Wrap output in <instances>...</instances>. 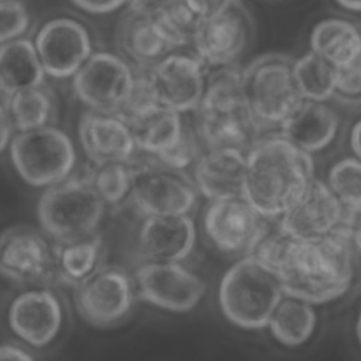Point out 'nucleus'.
Wrapping results in <instances>:
<instances>
[{
    "instance_id": "nucleus-30",
    "label": "nucleus",
    "mask_w": 361,
    "mask_h": 361,
    "mask_svg": "<svg viewBox=\"0 0 361 361\" xmlns=\"http://www.w3.org/2000/svg\"><path fill=\"white\" fill-rule=\"evenodd\" d=\"M316 313L313 306L296 298H282L269 320L272 336L285 345H299L313 333Z\"/></svg>"
},
{
    "instance_id": "nucleus-23",
    "label": "nucleus",
    "mask_w": 361,
    "mask_h": 361,
    "mask_svg": "<svg viewBox=\"0 0 361 361\" xmlns=\"http://www.w3.org/2000/svg\"><path fill=\"white\" fill-rule=\"evenodd\" d=\"M44 79L45 71L31 39L21 37L0 45L1 102L17 92L42 86Z\"/></svg>"
},
{
    "instance_id": "nucleus-22",
    "label": "nucleus",
    "mask_w": 361,
    "mask_h": 361,
    "mask_svg": "<svg viewBox=\"0 0 361 361\" xmlns=\"http://www.w3.org/2000/svg\"><path fill=\"white\" fill-rule=\"evenodd\" d=\"M117 48L137 69L148 71L172 54L155 28L152 17H142L126 11L116 27Z\"/></svg>"
},
{
    "instance_id": "nucleus-47",
    "label": "nucleus",
    "mask_w": 361,
    "mask_h": 361,
    "mask_svg": "<svg viewBox=\"0 0 361 361\" xmlns=\"http://www.w3.org/2000/svg\"><path fill=\"white\" fill-rule=\"evenodd\" d=\"M357 337H358V341L361 344V313H360L358 320H357Z\"/></svg>"
},
{
    "instance_id": "nucleus-17",
    "label": "nucleus",
    "mask_w": 361,
    "mask_h": 361,
    "mask_svg": "<svg viewBox=\"0 0 361 361\" xmlns=\"http://www.w3.org/2000/svg\"><path fill=\"white\" fill-rule=\"evenodd\" d=\"M13 333L31 347H45L59 334L63 310L58 296L49 289H30L17 295L7 310Z\"/></svg>"
},
{
    "instance_id": "nucleus-21",
    "label": "nucleus",
    "mask_w": 361,
    "mask_h": 361,
    "mask_svg": "<svg viewBox=\"0 0 361 361\" xmlns=\"http://www.w3.org/2000/svg\"><path fill=\"white\" fill-rule=\"evenodd\" d=\"M340 127L338 114L324 103L303 100L281 124L279 133L299 149L313 154L334 140Z\"/></svg>"
},
{
    "instance_id": "nucleus-3",
    "label": "nucleus",
    "mask_w": 361,
    "mask_h": 361,
    "mask_svg": "<svg viewBox=\"0 0 361 361\" xmlns=\"http://www.w3.org/2000/svg\"><path fill=\"white\" fill-rule=\"evenodd\" d=\"M243 94L257 133L279 130L303 102L293 79V58L268 52L252 59L243 69Z\"/></svg>"
},
{
    "instance_id": "nucleus-32",
    "label": "nucleus",
    "mask_w": 361,
    "mask_h": 361,
    "mask_svg": "<svg viewBox=\"0 0 361 361\" xmlns=\"http://www.w3.org/2000/svg\"><path fill=\"white\" fill-rule=\"evenodd\" d=\"M152 20L157 31L173 52L192 45L200 24L199 17L182 0H175Z\"/></svg>"
},
{
    "instance_id": "nucleus-6",
    "label": "nucleus",
    "mask_w": 361,
    "mask_h": 361,
    "mask_svg": "<svg viewBox=\"0 0 361 361\" xmlns=\"http://www.w3.org/2000/svg\"><path fill=\"white\" fill-rule=\"evenodd\" d=\"M8 147L14 169L35 188H49L68 179L76 165L71 137L54 126L16 133Z\"/></svg>"
},
{
    "instance_id": "nucleus-25",
    "label": "nucleus",
    "mask_w": 361,
    "mask_h": 361,
    "mask_svg": "<svg viewBox=\"0 0 361 361\" xmlns=\"http://www.w3.org/2000/svg\"><path fill=\"white\" fill-rule=\"evenodd\" d=\"M310 51L334 68H343L361 52V30L348 20H322L312 30Z\"/></svg>"
},
{
    "instance_id": "nucleus-44",
    "label": "nucleus",
    "mask_w": 361,
    "mask_h": 361,
    "mask_svg": "<svg viewBox=\"0 0 361 361\" xmlns=\"http://www.w3.org/2000/svg\"><path fill=\"white\" fill-rule=\"evenodd\" d=\"M344 224H347L350 227L353 244L361 252V212L360 213H347L345 212Z\"/></svg>"
},
{
    "instance_id": "nucleus-40",
    "label": "nucleus",
    "mask_w": 361,
    "mask_h": 361,
    "mask_svg": "<svg viewBox=\"0 0 361 361\" xmlns=\"http://www.w3.org/2000/svg\"><path fill=\"white\" fill-rule=\"evenodd\" d=\"M173 1L175 0H127V11L142 17H155Z\"/></svg>"
},
{
    "instance_id": "nucleus-15",
    "label": "nucleus",
    "mask_w": 361,
    "mask_h": 361,
    "mask_svg": "<svg viewBox=\"0 0 361 361\" xmlns=\"http://www.w3.org/2000/svg\"><path fill=\"white\" fill-rule=\"evenodd\" d=\"M204 65L190 54L172 52L148 69L159 104L179 114L196 111L204 90Z\"/></svg>"
},
{
    "instance_id": "nucleus-20",
    "label": "nucleus",
    "mask_w": 361,
    "mask_h": 361,
    "mask_svg": "<svg viewBox=\"0 0 361 361\" xmlns=\"http://www.w3.org/2000/svg\"><path fill=\"white\" fill-rule=\"evenodd\" d=\"M245 152L238 148H206L192 168L199 195L210 202L243 197Z\"/></svg>"
},
{
    "instance_id": "nucleus-5",
    "label": "nucleus",
    "mask_w": 361,
    "mask_h": 361,
    "mask_svg": "<svg viewBox=\"0 0 361 361\" xmlns=\"http://www.w3.org/2000/svg\"><path fill=\"white\" fill-rule=\"evenodd\" d=\"M106 203L89 176H69L45 189L37 204L42 231L58 244H68L96 234Z\"/></svg>"
},
{
    "instance_id": "nucleus-35",
    "label": "nucleus",
    "mask_w": 361,
    "mask_h": 361,
    "mask_svg": "<svg viewBox=\"0 0 361 361\" xmlns=\"http://www.w3.org/2000/svg\"><path fill=\"white\" fill-rule=\"evenodd\" d=\"M203 149L204 148L193 124L185 123L178 141L171 148L152 158L169 169L185 172L189 166L193 168Z\"/></svg>"
},
{
    "instance_id": "nucleus-1",
    "label": "nucleus",
    "mask_w": 361,
    "mask_h": 361,
    "mask_svg": "<svg viewBox=\"0 0 361 361\" xmlns=\"http://www.w3.org/2000/svg\"><path fill=\"white\" fill-rule=\"evenodd\" d=\"M353 247L347 224L319 238L290 237L274 271L283 295L310 305L344 295L355 271Z\"/></svg>"
},
{
    "instance_id": "nucleus-8",
    "label": "nucleus",
    "mask_w": 361,
    "mask_h": 361,
    "mask_svg": "<svg viewBox=\"0 0 361 361\" xmlns=\"http://www.w3.org/2000/svg\"><path fill=\"white\" fill-rule=\"evenodd\" d=\"M135 69L111 52H93L72 76L75 96L89 110L120 114L131 92Z\"/></svg>"
},
{
    "instance_id": "nucleus-24",
    "label": "nucleus",
    "mask_w": 361,
    "mask_h": 361,
    "mask_svg": "<svg viewBox=\"0 0 361 361\" xmlns=\"http://www.w3.org/2000/svg\"><path fill=\"white\" fill-rule=\"evenodd\" d=\"M193 127L203 148H238L247 151L257 130L247 109L231 113L195 111Z\"/></svg>"
},
{
    "instance_id": "nucleus-42",
    "label": "nucleus",
    "mask_w": 361,
    "mask_h": 361,
    "mask_svg": "<svg viewBox=\"0 0 361 361\" xmlns=\"http://www.w3.org/2000/svg\"><path fill=\"white\" fill-rule=\"evenodd\" d=\"M14 137V128L11 126L7 109L3 102H0V152H3L11 142Z\"/></svg>"
},
{
    "instance_id": "nucleus-43",
    "label": "nucleus",
    "mask_w": 361,
    "mask_h": 361,
    "mask_svg": "<svg viewBox=\"0 0 361 361\" xmlns=\"http://www.w3.org/2000/svg\"><path fill=\"white\" fill-rule=\"evenodd\" d=\"M0 361H35V358L24 348L16 344H0Z\"/></svg>"
},
{
    "instance_id": "nucleus-28",
    "label": "nucleus",
    "mask_w": 361,
    "mask_h": 361,
    "mask_svg": "<svg viewBox=\"0 0 361 361\" xmlns=\"http://www.w3.org/2000/svg\"><path fill=\"white\" fill-rule=\"evenodd\" d=\"M3 103L17 133L52 126L56 116L54 93L44 85L17 92Z\"/></svg>"
},
{
    "instance_id": "nucleus-7",
    "label": "nucleus",
    "mask_w": 361,
    "mask_h": 361,
    "mask_svg": "<svg viewBox=\"0 0 361 361\" xmlns=\"http://www.w3.org/2000/svg\"><path fill=\"white\" fill-rule=\"evenodd\" d=\"M133 168L130 200L140 216H190L199 197L190 176L169 169L154 158L142 165L133 162Z\"/></svg>"
},
{
    "instance_id": "nucleus-18",
    "label": "nucleus",
    "mask_w": 361,
    "mask_h": 361,
    "mask_svg": "<svg viewBox=\"0 0 361 361\" xmlns=\"http://www.w3.org/2000/svg\"><path fill=\"white\" fill-rule=\"evenodd\" d=\"M78 135L82 149L93 165L130 162L137 151L130 126L118 114L92 110L82 113Z\"/></svg>"
},
{
    "instance_id": "nucleus-2",
    "label": "nucleus",
    "mask_w": 361,
    "mask_h": 361,
    "mask_svg": "<svg viewBox=\"0 0 361 361\" xmlns=\"http://www.w3.org/2000/svg\"><path fill=\"white\" fill-rule=\"evenodd\" d=\"M313 172L312 155L279 131L255 138L245 152L243 199L264 219H281L306 190Z\"/></svg>"
},
{
    "instance_id": "nucleus-4",
    "label": "nucleus",
    "mask_w": 361,
    "mask_h": 361,
    "mask_svg": "<svg viewBox=\"0 0 361 361\" xmlns=\"http://www.w3.org/2000/svg\"><path fill=\"white\" fill-rule=\"evenodd\" d=\"M283 296L278 276L251 254L234 262L219 285L224 317L248 330L267 327Z\"/></svg>"
},
{
    "instance_id": "nucleus-36",
    "label": "nucleus",
    "mask_w": 361,
    "mask_h": 361,
    "mask_svg": "<svg viewBox=\"0 0 361 361\" xmlns=\"http://www.w3.org/2000/svg\"><path fill=\"white\" fill-rule=\"evenodd\" d=\"M159 106L161 104L157 99L155 90L148 76V71L135 69L131 92L118 116H121L126 121H130L152 111Z\"/></svg>"
},
{
    "instance_id": "nucleus-13",
    "label": "nucleus",
    "mask_w": 361,
    "mask_h": 361,
    "mask_svg": "<svg viewBox=\"0 0 361 361\" xmlns=\"http://www.w3.org/2000/svg\"><path fill=\"white\" fill-rule=\"evenodd\" d=\"M251 31V17L238 4L217 17L200 21L192 42L193 55L209 69L234 65L245 51Z\"/></svg>"
},
{
    "instance_id": "nucleus-41",
    "label": "nucleus",
    "mask_w": 361,
    "mask_h": 361,
    "mask_svg": "<svg viewBox=\"0 0 361 361\" xmlns=\"http://www.w3.org/2000/svg\"><path fill=\"white\" fill-rule=\"evenodd\" d=\"M76 7L83 11L93 14H106L117 10L123 4H127V0H71Z\"/></svg>"
},
{
    "instance_id": "nucleus-10",
    "label": "nucleus",
    "mask_w": 361,
    "mask_h": 361,
    "mask_svg": "<svg viewBox=\"0 0 361 361\" xmlns=\"http://www.w3.org/2000/svg\"><path fill=\"white\" fill-rule=\"evenodd\" d=\"M135 283L120 267H102L76 288L75 305L80 317L100 329L118 324L131 312Z\"/></svg>"
},
{
    "instance_id": "nucleus-14",
    "label": "nucleus",
    "mask_w": 361,
    "mask_h": 361,
    "mask_svg": "<svg viewBox=\"0 0 361 361\" xmlns=\"http://www.w3.org/2000/svg\"><path fill=\"white\" fill-rule=\"evenodd\" d=\"M45 75L52 78L73 76L90 58V35L76 20L59 17L45 23L34 41Z\"/></svg>"
},
{
    "instance_id": "nucleus-33",
    "label": "nucleus",
    "mask_w": 361,
    "mask_h": 361,
    "mask_svg": "<svg viewBox=\"0 0 361 361\" xmlns=\"http://www.w3.org/2000/svg\"><path fill=\"white\" fill-rule=\"evenodd\" d=\"M133 176L134 168L130 161L94 165L89 179L106 206H116L130 197Z\"/></svg>"
},
{
    "instance_id": "nucleus-38",
    "label": "nucleus",
    "mask_w": 361,
    "mask_h": 361,
    "mask_svg": "<svg viewBox=\"0 0 361 361\" xmlns=\"http://www.w3.org/2000/svg\"><path fill=\"white\" fill-rule=\"evenodd\" d=\"M340 103H361V52L358 56L343 68H336V93Z\"/></svg>"
},
{
    "instance_id": "nucleus-19",
    "label": "nucleus",
    "mask_w": 361,
    "mask_h": 361,
    "mask_svg": "<svg viewBox=\"0 0 361 361\" xmlns=\"http://www.w3.org/2000/svg\"><path fill=\"white\" fill-rule=\"evenodd\" d=\"M137 244L145 261L182 262L195 250V221L190 216L145 217L138 228Z\"/></svg>"
},
{
    "instance_id": "nucleus-26",
    "label": "nucleus",
    "mask_w": 361,
    "mask_h": 361,
    "mask_svg": "<svg viewBox=\"0 0 361 361\" xmlns=\"http://www.w3.org/2000/svg\"><path fill=\"white\" fill-rule=\"evenodd\" d=\"M137 151L157 157L171 148L182 134L185 121L180 114L162 106L152 111L127 121Z\"/></svg>"
},
{
    "instance_id": "nucleus-31",
    "label": "nucleus",
    "mask_w": 361,
    "mask_h": 361,
    "mask_svg": "<svg viewBox=\"0 0 361 361\" xmlns=\"http://www.w3.org/2000/svg\"><path fill=\"white\" fill-rule=\"evenodd\" d=\"M293 79L303 100L324 103L334 97L336 68L313 51L293 59Z\"/></svg>"
},
{
    "instance_id": "nucleus-45",
    "label": "nucleus",
    "mask_w": 361,
    "mask_h": 361,
    "mask_svg": "<svg viewBox=\"0 0 361 361\" xmlns=\"http://www.w3.org/2000/svg\"><path fill=\"white\" fill-rule=\"evenodd\" d=\"M350 147L355 155L361 161V118L354 124L350 135Z\"/></svg>"
},
{
    "instance_id": "nucleus-9",
    "label": "nucleus",
    "mask_w": 361,
    "mask_h": 361,
    "mask_svg": "<svg viewBox=\"0 0 361 361\" xmlns=\"http://www.w3.org/2000/svg\"><path fill=\"white\" fill-rule=\"evenodd\" d=\"M141 300L173 313H186L202 300L206 285L182 262L144 261L133 275Z\"/></svg>"
},
{
    "instance_id": "nucleus-37",
    "label": "nucleus",
    "mask_w": 361,
    "mask_h": 361,
    "mask_svg": "<svg viewBox=\"0 0 361 361\" xmlns=\"http://www.w3.org/2000/svg\"><path fill=\"white\" fill-rule=\"evenodd\" d=\"M30 27V13L20 0H0V45L21 38Z\"/></svg>"
},
{
    "instance_id": "nucleus-11",
    "label": "nucleus",
    "mask_w": 361,
    "mask_h": 361,
    "mask_svg": "<svg viewBox=\"0 0 361 361\" xmlns=\"http://www.w3.org/2000/svg\"><path fill=\"white\" fill-rule=\"evenodd\" d=\"M203 228L217 250L243 255H250L269 233L268 220L243 197L210 202L203 214Z\"/></svg>"
},
{
    "instance_id": "nucleus-27",
    "label": "nucleus",
    "mask_w": 361,
    "mask_h": 361,
    "mask_svg": "<svg viewBox=\"0 0 361 361\" xmlns=\"http://www.w3.org/2000/svg\"><path fill=\"white\" fill-rule=\"evenodd\" d=\"M104 254L103 238L99 234L68 244L55 250L56 278L72 288L80 286L99 268Z\"/></svg>"
},
{
    "instance_id": "nucleus-46",
    "label": "nucleus",
    "mask_w": 361,
    "mask_h": 361,
    "mask_svg": "<svg viewBox=\"0 0 361 361\" xmlns=\"http://www.w3.org/2000/svg\"><path fill=\"white\" fill-rule=\"evenodd\" d=\"M341 7L351 11H361V0H336Z\"/></svg>"
},
{
    "instance_id": "nucleus-29",
    "label": "nucleus",
    "mask_w": 361,
    "mask_h": 361,
    "mask_svg": "<svg viewBox=\"0 0 361 361\" xmlns=\"http://www.w3.org/2000/svg\"><path fill=\"white\" fill-rule=\"evenodd\" d=\"M247 109L243 94V69L230 65L206 73L199 113H231Z\"/></svg>"
},
{
    "instance_id": "nucleus-34",
    "label": "nucleus",
    "mask_w": 361,
    "mask_h": 361,
    "mask_svg": "<svg viewBox=\"0 0 361 361\" xmlns=\"http://www.w3.org/2000/svg\"><path fill=\"white\" fill-rule=\"evenodd\" d=\"M326 183L347 213L361 212V161L358 158L337 161L330 168Z\"/></svg>"
},
{
    "instance_id": "nucleus-12",
    "label": "nucleus",
    "mask_w": 361,
    "mask_h": 361,
    "mask_svg": "<svg viewBox=\"0 0 361 361\" xmlns=\"http://www.w3.org/2000/svg\"><path fill=\"white\" fill-rule=\"evenodd\" d=\"M0 275L16 283H45L56 278L55 252L45 237L24 224L0 233Z\"/></svg>"
},
{
    "instance_id": "nucleus-16",
    "label": "nucleus",
    "mask_w": 361,
    "mask_h": 361,
    "mask_svg": "<svg viewBox=\"0 0 361 361\" xmlns=\"http://www.w3.org/2000/svg\"><path fill=\"white\" fill-rule=\"evenodd\" d=\"M345 209L326 182L313 178L279 219V230L295 240L324 237L344 224Z\"/></svg>"
},
{
    "instance_id": "nucleus-39",
    "label": "nucleus",
    "mask_w": 361,
    "mask_h": 361,
    "mask_svg": "<svg viewBox=\"0 0 361 361\" xmlns=\"http://www.w3.org/2000/svg\"><path fill=\"white\" fill-rule=\"evenodd\" d=\"M200 21L217 17L241 4V0H182Z\"/></svg>"
}]
</instances>
